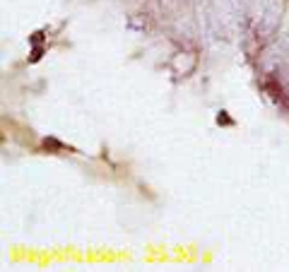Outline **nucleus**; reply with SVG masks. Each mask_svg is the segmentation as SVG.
<instances>
[{"instance_id": "nucleus-3", "label": "nucleus", "mask_w": 289, "mask_h": 272, "mask_svg": "<svg viewBox=\"0 0 289 272\" xmlns=\"http://www.w3.org/2000/svg\"><path fill=\"white\" fill-rule=\"evenodd\" d=\"M217 123H229V118L224 116V111H222V113H220V116H217Z\"/></svg>"}, {"instance_id": "nucleus-1", "label": "nucleus", "mask_w": 289, "mask_h": 272, "mask_svg": "<svg viewBox=\"0 0 289 272\" xmlns=\"http://www.w3.org/2000/svg\"><path fill=\"white\" fill-rule=\"evenodd\" d=\"M171 67L176 70V75L188 77L193 70H195V55L193 53H176L174 60H171Z\"/></svg>"}, {"instance_id": "nucleus-2", "label": "nucleus", "mask_w": 289, "mask_h": 272, "mask_svg": "<svg viewBox=\"0 0 289 272\" xmlns=\"http://www.w3.org/2000/svg\"><path fill=\"white\" fill-rule=\"evenodd\" d=\"M39 58H41V48H36V51H34V53H32V63H36Z\"/></svg>"}]
</instances>
